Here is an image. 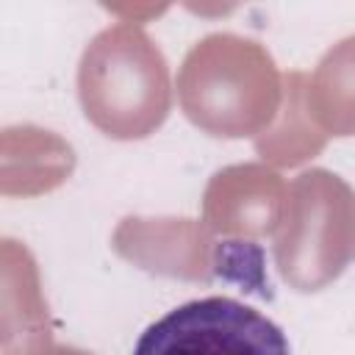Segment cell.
Returning a JSON list of instances; mask_svg holds the SVG:
<instances>
[{
  "instance_id": "cell-1",
  "label": "cell",
  "mask_w": 355,
  "mask_h": 355,
  "mask_svg": "<svg viewBox=\"0 0 355 355\" xmlns=\"http://www.w3.org/2000/svg\"><path fill=\"white\" fill-rule=\"evenodd\" d=\"M166 349H247V352H288L280 327L258 311L227 300L208 297L186 302L153 322L136 344V352Z\"/></svg>"
}]
</instances>
